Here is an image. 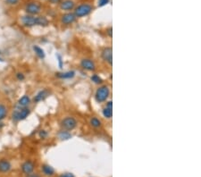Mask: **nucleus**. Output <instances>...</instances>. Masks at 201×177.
<instances>
[{"label":"nucleus","mask_w":201,"mask_h":177,"mask_svg":"<svg viewBox=\"0 0 201 177\" xmlns=\"http://www.w3.org/2000/svg\"><path fill=\"white\" fill-rule=\"evenodd\" d=\"M76 20V16L74 14H65L62 16V19H61V22H62L63 24L65 25H69V24H72L73 22H74Z\"/></svg>","instance_id":"1a4fd4ad"},{"label":"nucleus","mask_w":201,"mask_h":177,"mask_svg":"<svg viewBox=\"0 0 201 177\" xmlns=\"http://www.w3.org/2000/svg\"><path fill=\"white\" fill-rule=\"evenodd\" d=\"M46 136H47V132H46L45 130H41V131H39V137H40L41 139H45V138H46Z\"/></svg>","instance_id":"5701e85b"},{"label":"nucleus","mask_w":201,"mask_h":177,"mask_svg":"<svg viewBox=\"0 0 201 177\" xmlns=\"http://www.w3.org/2000/svg\"><path fill=\"white\" fill-rule=\"evenodd\" d=\"M7 114V109L4 105H0V121L3 120Z\"/></svg>","instance_id":"412c9836"},{"label":"nucleus","mask_w":201,"mask_h":177,"mask_svg":"<svg viewBox=\"0 0 201 177\" xmlns=\"http://www.w3.org/2000/svg\"><path fill=\"white\" fill-rule=\"evenodd\" d=\"M58 56V61H59V63H60V66H62V59H61V56Z\"/></svg>","instance_id":"c85d7f7f"},{"label":"nucleus","mask_w":201,"mask_h":177,"mask_svg":"<svg viewBox=\"0 0 201 177\" xmlns=\"http://www.w3.org/2000/svg\"><path fill=\"white\" fill-rule=\"evenodd\" d=\"M91 80L94 81L95 83H97V84H99V83H101V82L103 81L102 79H101L97 74H94V75H92V76H91Z\"/></svg>","instance_id":"4be33fe9"},{"label":"nucleus","mask_w":201,"mask_h":177,"mask_svg":"<svg viewBox=\"0 0 201 177\" xmlns=\"http://www.w3.org/2000/svg\"><path fill=\"white\" fill-rule=\"evenodd\" d=\"M16 78H17V80H23L25 77H24V74H23V73H16Z\"/></svg>","instance_id":"393cba45"},{"label":"nucleus","mask_w":201,"mask_h":177,"mask_svg":"<svg viewBox=\"0 0 201 177\" xmlns=\"http://www.w3.org/2000/svg\"><path fill=\"white\" fill-rule=\"evenodd\" d=\"M108 34H109V36H110V37H112V28H109Z\"/></svg>","instance_id":"c756f323"},{"label":"nucleus","mask_w":201,"mask_h":177,"mask_svg":"<svg viewBox=\"0 0 201 177\" xmlns=\"http://www.w3.org/2000/svg\"><path fill=\"white\" fill-rule=\"evenodd\" d=\"M26 177H41L39 175H38V174H30V175H27V176Z\"/></svg>","instance_id":"cd10ccee"},{"label":"nucleus","mask_w":201,"mask_h":177,"mask_svg":"<svg viewBox=\"0 0 201 177\" xmlns=\"http://www.w3.org/2000/svg\"><path fill=\"white\" fill-rule=\"evenodd\" d=\"M34 168H35V165H34V163L31 160L25 161V162L22 165V172H23L25 175H30V174H31V173L34 171Z\"/></svg>","instance_id":"0eeeda50"},{"label":"nucleus","mask_w":201,"mask_h":177,"mask_svg":"<svg viewBox=\"0 0 201 177\" xmlns=\"http://www.w3.org/2000/svg\"><path fill=\"white\" fill-rule=\"evenodd\" d=\"M31 104V98L27 95L22 96L18 100V107H27Z\"/></svg>","instance_id":"ddd939ff"},{"label":"nucleus","mask_w":201,"mask_h":177,"mask_svg":"<svg viewBox=\"0 0 201 177\" xmlns=\"http://www.w3.org/2000/svg\"><path fill=\"white\" fill-rule=\"evenodd\" d=\"M91 11H92V6L90 5L83 4V5H80L75 8L74 15L76 17H82V16L90 15L91 13Z\"/></svg>","instance_id":"39448f33"},{"label":"nucleus","mask_w":201,"mask_h":177,"mask_svg":"<svg viewBox=\"0 0 201 177\" xmlns=\"http://www.w3.org/2000/svg\"><path fill=\"white\" fill-rule=\"evenodd\" d=\"M22 22L26 27H33V26L46 27L48 25V20L45 16H38V17L33 15L22 16Z\"/></svg>","instance_id":"f257e3e1"},{"label":"nucleus","mask_w":201,"mask_h":177,"mask_svg":"<svg viewBox=\"0 0 201 177\" xmlns=\"http://www.w3.org/2000/svg\"><path fill=\"white\" fill-rule=\"evenodd\" d=\"M5 2H6L8 5H17V4L19 3V0H5Z\"/></svg>","instance_id":"a878e982"},{"label":"nucleus","mask_w":201,"mask_h":177,"mask_svg":"<svg viewBox=\"0 0 201 177\" xmlns=\"http://www.w3.org/2000/svg\"><path fill=\"white\" fill-rule=\"evenodd\" d=\"M25 11H26L27 14H29V15H36L40 13L41 6L37 2H31V3L26 5Z\"/></svg>","instance_id":"423d86ee"},{"label":"nucleus","mask_w":201,"mask_h":177,"mask_svg":"<svg viewBox=\"0 0 201 177\" xmlns=\"http://www.w3.org/2000/svg\"><path fill=\"white\" fill-rule=\"evenodd\" d=\"M113 107H112V101H109L108 103L107 104L106 107L103 110V115L106 118H111L113 115Z\"/></svg>","instance_id":"2eb2a0df"},{"label":"nucleus","mask_w":201,"mask_h":177,"mask_svg":"<svg viewBox=\"0 0 201 177\" xmlns=\"http://www.w3.org/2000/svg\"><path fill=\"white\" fill-rule=\"evenodd\" d=\"M77 126V121L75 120V118L68 116L63 118L61 122V127L65 131H73V129L76 128Z\"/></svg>","instance_id":"7ed1b4c3"},{"label":"nucleus","mask_w":201,"mask_h":177,"mask_svg":"<svg viewBox=\"0 0 201 177\" xmlns=\"http://www.w3.org/2000/svg\"><path fill=\"white\" fill-rule=\"evenodd\" d=\"M80 65L83 69L87 71H94L96 68V64L90 59H83L80 63Z\"/></svg>","instance_id":"9b49d317"},{"label":"nucleus","mask_w":201,"mask_h":177,"mask_svg":"<svg viewBox=\"0 0 201 177\" xmlns=\"http://www.w3.org/2000/svg\"><path fill=\"white\" fill-rule=\"evenodd\" d=\"M48 94H49V92L46 90H42L39 92H38L37 95L34 97V101L35 102H40V101L44 100L46 97L48 96Z\"/></svg>","instance_id":"4468645a"},{"label":"nucleus","mask_w":201,"mask_h":177,"mask_svg":"<svg viewBox=\"0 0 201 177\" xmlns=\"http://www.w3.org/2000/svg\"><path fill=\"white\" fill-rule=\"evenodd\" d=\"M33 50H34L35 54H36L40 59L45 58V52H44V50H43L42 48H39V46H34V47H33Z\"/></svg>","instance_id":"a211bd4d"},{"label":"nucleus","mask_w":201,"mask_h":177,"mask_svg":"<svg viewBox=\"0 0 201 177\" xmlns=\"http://www.w3.org/2000/svg\"><path fill=\"white\" fill-rule=\"evenodd\" d=\"M113 52H112V48H106L102 51V57L103 59L107 62L109 64H112V60H113Z\"/></svg>","instance_id":"6e6552de"},{"label":"nucleus","mask_w":201,"mask_h":177,"mask_svg":"<svg viewBox=\"0 0 201 177\" xmlns=\"http://www.w3.org/2000/svg\"><path fill=\"white\" fill-rule=\"evenodd\" d=\"M59 177H74V175L71 173H66V174H63V175H61Z\"/></svg>","instance_id":"bb28decb"},{"label":"nucleus","mask_w":201,"mask_h":177,"mask_svg":"<svg viewBox=\"0 0 201 177\" xmlns=\"http://www.w3.org/2000/svg\"><path fill=\"white\" fill-rule=\"evenodd\" d=\"M0 54H1V51H0Z\"/></svg>","instance_id":"7c9ffc66"},{"label":"nucleus","mask_w":201,"mask_h":177,"mask_svg":"<svg viewBox=\"0 0 201 177\" xmlns=\"http://www.w3.org/2000/svg\"><path fill=\"white\" fill-rule=\"evenodd\" d=\"M90 124L92 125L94 128H98L101 126V121L97 118V117H92L90 119Z\"/></svg>","instance_id":"aec40b11"},{"label":"nucleus","mask_w":201,"mask_h":177,"mask_svg":"<svg viewBox=\"0 0 201 177\" xmlns=\"http://www.w3.org/2000/svg\"><path fill=\"white\" fill-rule=\"evenodd\" d=\"M56 75L61 79H71V78L74 77L75 73L73 71H69V72H65V73H58Z\"/></svg>","instance_id":"f3484780"},{"label":"nucleus","mask_w":201,"mask_h":177,"mask_svg":"<svg viewBox=\"0 0 201 177\" xmlns=\"http://www.w3.org/2000/svg\"><path fill=\"white\" fill-rule=\"evenodd\" d=\"M110 94V90L107 86H101L97 90L95 98L98 103H102L104 101H106L107 99Z\"/></svg>","instance_id":"f03ea898"},{"label":"nucleus","mask_w":201,"mask_h":177,"mask_svg":"<svg viewBox=\"0 0 201 177\" xmlns=\"http://www.w3.org/2000/svg\"><path fill=\"white\" fill-rule=\"evenodd\" d=\"M109 3V0H98V6H104Z\"/></svg>","instance_id":"b1692460"},{"label":"nucleus","mask_w":201,"mask_h":177,"mask_svg":"<svg viewBox=\"0 0 201 177\" xmlns=\"http://www.w3.org/2000/svg\"><path fill=\"white\" fill-rule=\"evenodd\" d=\"M41 169H42L43 174L46 176H52L55 174V169L52 166L48 165H43Z\"/></svg>","instance_id":"dca6fc26"},{"label":"nucleus","mask_w":201,"mask_h":177,"mask_svg":"<svg viewBox=\"0 0 201 177\" xmlns=\"http://www.w3.org/2000/svg\"><path fill=\"white\" fill-rule=\"evenodd\" d=\"M60 7H61V9L64 10V11L73 10L74 8V2L73 0H64V1L61 2Z\"/></svg>","instance_id":"f8f14e48"},{"label":"nucleus","mask_w":201,"mask_h":177,"mask_svg":"<svg viewBox=\"0 0 201 177\" xmlns=\"http://www.w3.org/2000/svg\"><path fill=\"white\" fill-rule=\"evenodd\" d=\"M12 169V165L7 159H0V173H8Z\"/></svg>","instance_id":"9d476101"},{"label":"nucleus","mask_w":201,"mask_h":177,"mask_svg":"<svg viewBox=\"0 0 201 177\" xmlns=\"http://www.w3.org/2000/svg\"><path fill=\"white\" fill-rule=\"evenodd\" d=\"M30 114H31V110L28 107H22V108L20 107L19 110H16L13 114V120H15L16 122L22 121L26 119Z\"/></svg>","instance_id":"20e7f679"},{"label":"nucleus","mask_w":201,"mask_h":177,"mask_svg":"<svg viewBox=\"0 0 201 177\" xmlns=\"http://www.w3.org/2000/svg\"><path fill=\"white\" fill-rule=\"evenodd\" d=\"M58 136L61 140L63 141H66V140H69L72 138V134L68 131H65V130H63L61 131L59 133H58Z\"/></svg>","instance_id":"6ab92c4d"}]
</instances>
